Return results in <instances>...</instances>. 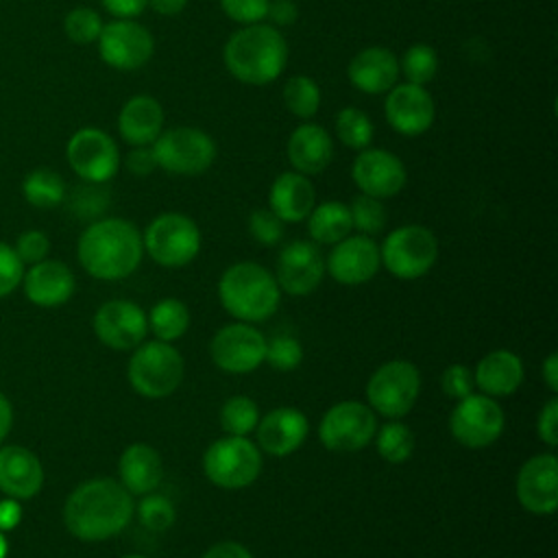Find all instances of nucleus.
I'll return each mask as SVG.
<instances>
[{"label": "nucleus", "mask_w": 558, "mask_h": 558, "mask_svg": "<svg viewBox=\"0 0 558 558\" xmlns=\"http://www.w3.org/2000/svg\"><path fill=\"white\" fill-rule=\"evenodd\" d=\"M133 495L113 477H92L78 484L63 504L65 530L83 543L118 536L133 519Z\"/></svg>", "instance_id": "1"}, {"label": "nucleus", "mask_w": 558, "mask_h": 558, "mask_svg": "<svg viewBox=\"0 0 558 558\" xmlns=\"http://www.w3.org/2000/svg\"><path fill=\"white\" fill-rule=\"evenodd\" d=\"M76 257L83 270L94 279H126L142 264V233L133 222L124 218L92 220L78 235Z\"/></svg>", "instance_id": "2"}, {"label": "nucleus", "mask_w": 558, "mask_h": 558, "mask_svg": "<svg viewBox=\"0 0 558 558\" xmlns=\"http://www.w3.org/2000/svg\"><path fill=\"white\" fill-rule=\"evenodd\" d=\"M222 61L240 83L268 85L288 63V44L272 24H248L227 39Z\"/></svg>", "instance_id": "3"}, {"label": "nucleus", "mask_w": 558, "mask_h": 558, "mask_svg": "<svg viewBox=\"0 0 558 558\" xmlns=\"http://www.w3.org/2000/svg\"><path fill=\"white\" fill-rule=\"evenodd\" d=\"M218 299L227 314L240 323L268 320L281 301L275 275L257 262H238L229 266L218 281Z\"/></svg>", "instance_id": "4"}, {"label": "nucleus", "mask_w": 558, "mask_h": 558, "mask_svg": "<svg viewBox=\"0 0 558 558\" xmlns=\"http://www.w3.org/2000/svg\"><path fill=\"white\" fill-rule=\"evenodd\" d=\"M185 362L172 342L148 340L133 349L126 375L131 388L146 399L170 397L183 381Z\"/></svg>", "instance_id": "5"}, {"label": "nucleus", "mask_w": 558, "mask_h": 558, "mask_svg": "<svg viewBox=\"0 0 558 558\" xmlns=\"http://www.w3.org/2000/svg\"><path fill=\"white\" fill-rule=\"evenodd\" d=\"M203 473L214 486L227 490L246 488L262 473V451L246 436L225 434L205 449Z\"/></svg>", "instance_id": "6"}, {"label": "nucleus", "mask_w": 558, "mask_h": 558, "mask_svg": "<svg viewBox=\"0 0 558 558\" xmlns=\"http://www.w3.org/2000/svg\"><path fill=\"white\" fill-rule=\"evenodd\" d=\"M144 253L163 266V268H181L196 259L201 251V229L198 225L179 211L159 214L148 222L142 233Z\"/></svg>", "instance_id": "7"}, {"label": "nucleus", "mask_w": 558, "mask_h": 558, "mask_svg": "<svg viewBox=\"0 0 558 558\" xmlns=\"http://www.w3.org/2000/svg\"><path fill=\"white\" fill-rule=\"evenodd\" d=\"M381 266L397 279H418L427 275L438 259V240L423 225H403L392 229L379 246Z\"/></svg>", "instance_id": "8"}, {"label": "nucleus", "mask_w": 558, "mask_h": 558, "mask_svg": "<svg viewBox=\"0 0 558 558\" xmlns=\"http://www.w3.org/2000/svg\"><path fill=\"white\" fill-rule=\"evenodd\" d=\"M157 168L179 174L198 177L216 161V144L211 135L196 126H172L161 131L150 144Z\"/></svg>", "instance_id": "9"}, {"label": "nucleus", "mask_w": 558, "mask_h": 558, "mask_svg": "<svg viewBox=\"0 0 558 558\" xmlns=\"http://www.w3.org/2000/svg\"><path fill=\"white\" fill-rule=\"evenodd\" d=\"M421 392V373L408 360H390L373 371L366 381V401L386 418L410 414Z\"/></svg>", "instance_id": "10"}, {"label": "nucleus", "mask_w": 558, "mask_h": 558, "mask_svg": "<svg viewBox=\"0 0 558 558\" xmlns=\"http://www.w3.org/2000/svg\"><path fill=\"white\" fill-rule=\"evenodd\" d=\"M377 432V416L368 403L347 399L333 403L318 423V440L325 449L353 453L364 449Z\"/></svg>", "instance_id": "11"}, {"label": "nucleus", "mask_w": 558, "mask_h": 558, "mask_svg": "<svg viewBox=\"0 0 558 558\" xmlns=\"http://www.w3.org/2000/svg\"><path fill=\"white\" fill-rule=\"evenodd\" d=\"M65 157L81 181L107 183L120 170V150L109 133L96 126H83L68 140Z\"/></svg>", "instance_id": "12"}, {"label": "nucleus", "mask_w": 558, "mask_h": 558, "mask_svg": "<svg viewBox=\"0 0 558 558\" xmlns=\"http://www.w3.org/2000/svg\"><path fill=\"white\" fill-rule=\"evenodd\" d=\"M506 427L501 405L486 395L471 392L460 399L449 416L451 436L466 449L490 447Z\"/></svg>", "instance_id": "13"}, {"label": "nucleus", "mask_w": 558, "mask_h": 558, "mask_svg": "<svg viewBox=\"0 0 558 558\" xmlns=\"http://www.w3.org/2000/svg\"><path fill=\"white\" fill-rule=\"evenodd\" d=\"M266 338L251 323H231L220 327L211 342L209 355L214 364L231 375H246L262 366L266 355Z\"/></svg>", "instance_id": "14"}, {"label": "nucleus", "mask_w": 558, "mask_h": 558, "mask_svg": "<svg viewBox=\"0 0 558 558\" xmlns=\"http://www.w3.org/2000/svg\"><path fill=\"white\" fill-rule=\"evenodd\" d=\"M100 59L113 70H137L150 61L155 39L150 31L135 20H111L102 26L98 39Z\"/></svg>", "instance_id": "15"}, {"label": "nucleus", "mask_w": 558, "mask_h": 558, "mask_svg": "<svg viewBox=\"0 0 558 558\" xmlns=\"http://www.w3.org/2000/svg\"><path fill=\"white\" fill-rule=\"evenodd\" d=\"M92 327L105 347L113 351H129L146 340L148 316L129 299H111L96 310Z\"/></svg>", "instance_id": "16"}, {"label": "nucleus", "mask_w": 558, "mask_h": 558, "mask_svg": "<svg viewBox=\"0 0 558 558\" xmlns=\"http://www.w3.org/2000/svg\"><path fill=\"white\" fill-rule=\"evenodd\" d=\"M514 493L530 514H551L558 506V458L551 451L527 458L517 473Z\"/></svg>", "instance_id": "17"}, {"label": "nucleus", "mask_w": 558, "mask_h": 558, "mask_svg": "<svg viewBox=\"0 0 558 558\" xmlns=\"http://www.w3.org/2000/svg\"><path fill=\"white\" fill-rule=\"evenodd\" d=\"M325 277V259L320 248L310 240H294L286 244L275 264V279L279 290L290 296L312 294Z\"/></svg>", "instance_id": "18"}, {"label": "nucleus", "mask_w": 558, "mask_h": 558, "mask_svg": "<svg viewBox=\"0 0 558 558\" xmlns=\"http://www.w3.org/2000/svg\"><path fill=\"white\" fill-rule=\"evenodd\" d=\"M381 268L379 244L371 235H347L331 244L325 259V272L342 286H362Z\"/></svg>", "instance_id": "19"}, {"label": "nucleus", "mask_w": 558, "mask_h": 558, "mask_svg": "<svg viewBox=\"0 0 558 558\" xmlns=\"http://www.w3.org/2000/svg\"><path fill=\"white\" fill-rule=\"evenodd\" d=\"M353 183L362 194L375 196L379 201L397 196L408 181L403 161L384 148H364L357 153L351 166Z\"/></svg>", "instance_id": "20"}, {"label": "nucleus", "mask_w": 558, "mask_h": 558, "mask_svg": "<svg viewBox=\"0 0 558 558\" xmlns=\"http://www.w3.org/2000/svg\"><path fill=\"white\" fill-rule=\"evenodd\" d=\"M384 116L388 124L401 135L425 133L436 118V102L423 85L397 83L386 92Z\"/></svg>", "instance_id": "21"}, {"label": "nucleus", "mask_w": 558, "mask_h": 558, "mask_svg": "<svg viewBox=\"0 0 558 558\" xmlns=\"http://www.w3.org/2000/svg\"><path fill=\"white\" fill-rule=\"evenodd\" d=\"M310 434V421L307 416L292 405L272 408L264 416H259V423L255 427V438L259 451L268 456H290L294 453Z\"/></svg>", "instance_id": "22"}, {"label": "nucleus", "mask_w": 558, "mask_h": 558, "mask_svg": "<svg viewBox=\"0 0 558 558\" xmlns=\"http://www.w3.org/2000/svg\"><path fill=\"white\" fill-rule=\"evenodd\" d=\"M22 290L33 305L52 310L65 305L72 299L76 290V277L68 264L46 257L24 270Z\"/></svg>", "instance_id": "23"}, {"label": "nucleus", "mask_w": 558, "mask_h": 558, "mask_svg": "<svg viewBox=\"0 0 558 558\" xmlns=\"http://www.w3.org/2000/svg\"><path fill=\"white\" fill-rule=\"evenodd\" d=\"M44 488L41 460L22 445H0V493L28 501Z\"/></svg>", "instance_id": "24"}, {"label": "nucleus", "mask_w": 558, "mask_h": 558, "mask_svg": "<svg viewBox=\"0 0 558 558\" xmlns=\"http://www.w3.org/2000/svg\"><path fill=\"white\" fill-rule=\"evenodd\" d=\"M399 59L390 48L368 46L349 61L347 76L362 94H386L399 83Z\"/></svg>", "instance_id": "25"}, {"label": "nucleus", "mask_w": 558, "mask_h": 558, "mask_svg": "<svg viewBox=\"0 0 558 558\" xmlns=\"http://www.w3.org/2000/svg\"><path fill=\"white\" fill-rule=\"evenodd\" d=\"M316 205V190L310 177L286 170L275 177L268 190V209L283 222H301Z\"/></svg>", "instance_id": "26"}, {"label": "nucleus", "mask_w": 558, "mask_h": 558, "mask_svg": "<svg viewBox=\"0 0 558 558\" xmlns=\"http://www.w3.org/2000/svg\"><path fill=\"white\" fill-rule=\"evenodd\" d=\"M333 159V142L327 129L314 122L299 124L288 137V161L292 170L312 177L320 174Z\"/></svg>", "instance_id": "27"}, {"label": "nucleus", "mask_w": 558, "mask_h": 558, "mask_svg": "<svg viewBox=\"0 0 558 558\" xmlns=\"http://www.w3.org/2000/svg\"><path fill=\"white\" fill-rule=\"evenodd\" d=\"M523 362L510 349H495L486 353L473 371L475 386L482 390V395L493 399L514 395L523 384Z\"/></svg>", "instance_id": "28"}, {"label": "nucleus", "mask_w": 558, "mask_h": 558, "mask_svg": "<svg viewBox=\"0 0 558 558\" xmlns=\"http://www.w3.org/2000/svg\"><path fill=\"white\" fill-rule=\"evenodd\" d=\"M163 477V462L155 447L148 442H131L118 460V482L131 495L153 493Z\"/></svg>", "instance_id": "29"}, {"label": "nucleus", "mask_w": 558, "mask_h": 558, "mask_svg": "<svg viewBox=\"0 0 558 558\" xmlns=\"http://www.w3.org/2000/svg\"><path fill=\"white\" fill-rule=\"evenodd\" d=\"M163 131V109L157 98L140 94L129 98L118 113V133L131 146H150Z\"/></svg>", "instance_id": "30"}, {"label": "nucleus", "mask_w": 558, "mask_h": 558, "mask_svg": "<svg viewBox=\"0 0 558 558\" xmlns=\"http://www.w3.org/2000/svg\"><path fill=\"white\" fill-rule=\"evenodd\" d=\"M307 220V233L318 244H336L351 235V211L342 201H325L314 205Z\"/></svg>", "instance_id": "31"}, {"label": "nucleus", "mask_w": 558, "mask_h": 558, "mask_svg": "<svg viewBox=\"0 0 558 558\" xmlns=\"http://www.w3.org/2000/svg\"><path fill=\"white\" fill-rule=\"evenodd\" d=\"M190 327V310L181 299L168 296L157 301L148 314V329L153 331L155 340L174 342L179 340Z\"/></svg>", "instance_id": "32"}, {"label": "nucleus", "mask_w": 558, "mask_h": 558, "mask_svg": "<svg viewBox=\"0 0 558 558\" xmlns=\"http://www.w3.org/2000/svg\"><path fill=\"white\" fill-rule=\"evenodd\" d=\"M65 181L50 168H35L22 181V196L37 209H52L65 201Z\"/></svg>", "instance_id": "33"}, {"label": "nucleus", "mask_w": 558, "mask_h": 558, "mask_svg": "<svg viewBox=\"0 0 558 558\" xmlns=\"http://www.w3.org/2000/svg\"><path fill=\"white\" fill-rule=\"evenodd\" d=\"M373 438H375V449L379 458H384L390 464L408 462L416 447L414 432L399 418H390L386 425L377 427Z\"/></svg>", "instance_id": "34"}, {"label": "nucleus", "mask_w": 558, "mask_h": 558, "mask_svg": "<svg viewBox=\"0 0 558 558\" xmlns=\"http://www.w3.org/2000/svg\"><path fill=\"white\" fill-rule=\"evenodd\" d=\"M286 109L301 120H310L320 109V87L312 76L294 74L283 85Z\"/></svg>", "instance_id": "35"}, {"label": "nucleus", "mask_w": 558, "mask_h": 558, "mask_svg": "<svg viewBox=\"0 0 558 558\" xmlns=\"http://www.w3.org/2000/svg\"><path fill=\"white\" fill-rule=\"evenodd\" d=\"M373 135H375V124L366 111L357 107H342L336 113V137L344 146L353 150H364L371 146Z\"/></svg>", "instance_id": "36"}, {"label": "nucleus", "mask_w": 558, "mask_h": 558, "mask_svg": "<svg viewBox=\"0 0 558 558\" xmlns=\"http://www.w3.org/2000/svg\"><path fill=\"white\" fill-rule=\"evenodd\" d=\"M259 408L246 395L229 397L220 408V427L229 436H248L259 423Z\"/></svg>", "instance_id": "37"}, {"label": "nucleus", "mask_w": 558, "mask_h": 558, "mask_svg": "<svg viewBox=\"0 0 558 558\" xmlns=\"http://www.w3.org/2000/svg\"><path fill=\"white\" fill-rule=\"evenodd\" d=\"M399 72L405 76V83L427 85L438 72L436 50L429 44H412L399 61Z\"/></svg>", "instance_id": "38"}, {"label": "nucleus", "mask_w": 558, "mask_h": 558, "mask_svg": "<svg viewBox=\"0 0 558 558\" xmlns=\"http://www.w3.org/2000/svg\"><path fill=\"white\" fill-rule=\"evenodd\" d=\"M102 185L105 183H87V181H83V185H76L70 192V196L65 194L68 209L81 220H98V216L109 205V190Z\"/></svg>", "instance_id": "39"}, {"label": "nucleus", "mask_w": 558, "mask_h": 558, "mask_svg": "<svg viewBox=\"0 0 558 558\" xmlns=\"http://www.w3.org/2000/svg\"><path fill=\"white\" fill-rule=\"evenodd\" d=\"M351 211V225L353 229H357L362 235H377L384 231L386 222H388V214L386 207L379 198L368 196V194H360L353 198V203L349 205Z\"/></svg>", "instance_id": "40"}, {"label": "nucleus", "mask_w": 558, "mask_h": 558, "mask_svg": "<svg viewBox=\"0 0 558 558\" xmlns=\"http://www.w3.org/2000/svg\"><path fill=\"white\" fill-rule=\"evenodd\" d=\"M133 514H137L140 523L150 532H166L168 527H172V523L177 519L174 504L168 497L155 495V493L142 495Z\"/></svg>", "instance_id": "41"}, {"label": "nucleus", "mask_w": 558, "mask_h": 558, "mask_svg": "<svg viewBox=\"0 0 558 558\" xmlns=\"http://www.w3.org/2000/svg\"><path fill=\"white\" fill-rule=\"evenodd\" d=\"M102 26H105L102 17L89 7H76L63 20V31H65L68 39L74 44H81V46L94 44L100 35Z\"/></svg>", "instance_id": "42"}, {"label": "nucleus", "mask_w": 558, "mask_h": 558, "mask_svg": "<svg viewBox=\"0 0 558 558\" xmlns=\"http://www.w3.org/2000/svg\"><path fill=\"white\" fill-rule=\"evenodd\" d=\"M264 362H268V366L279 373H290L303 362V347L292 336H277L266 342Z\"/></svg>", "instance_id": "43"}, {"label": "nucleus", "mask_w": 558, "mask_h": 558, "mask_svg": "<svg viewBox=\"0 0 558 558\" xmlns=\"http://www.w3.org/2000/svg\"><path fill=\"white\" fill-rule=\"evenodd\" d=\"M283 225L270 209H253L248 216V233L264 246H275L283 238Z\"/></svg>", "instance_id": "44"}, {"label": "nucleus", "mask_w": 558, "mask_h": 558, "mask_svg": "<svg viewBox=\"0 0 558 558\" xmlns=\"http://www.w3.org/2000/svg\"><path fill=\"white\" fill-rule=\"evenodd\" d=\"M270 0H220V9L233 22L248 26L266 20Z\"/></svg>", "instance_id": "45"}, {"label": "nucleus", "mask_w": 558, "mask_h": 558, "mask_svg": "<svg viewBox=\"0 0 558 558\" xmlns=\"http://www.w3.org/2000/svg\"><path fill=\"white\" fill-rule=\"evenodd\" d=\"M24 270V262L17 257L15 248L0 242V299L22 286Z\"/></svg>", "instance_id": "46"}, {"label": "nucleus", "mask_w": 558, "mask_h": 558, "mask_svg": "<svg viewBox=\"0 0 558 558\" xmlns=\"http://www.w3.org/2000/svg\"><path fill=\"white\" fill-rule=\"evenodd\" d=\"M17 257L24 262V266L28 264H37L41 259L48 257L50 253V240L44 231L39 229H28V231H22L13 244Z\"/></svg>", "instance_id": "47"}, {"label": "nucleus", "mask_w": 558, "mask_h": 558, "mask_svg": "<svg viewBox=\"0 0 558 558\" xmlns=\"http://www.w3.org/2000/svg\"><path fill=\"white\" fill-rule=\"evenodd\" d=\"M440 388H442L445 397L456 399V401L469 397L475 388L473 371L464 364H449L440 375Z\"/></svg>", "instance_id": "48"}, {"label": "nucleus", "mask_w": 558, "mask_h": 558, "mask_svg": "<svg viewBox=\"0 0 558 558\" xmlns=\"http://www.w3.org/2000/svg\"><path fill=\"white\" fill-rule=\"evenodd\" d=\"M536 434L538 438L549 447L554 449L558 445V399L551 397L543 410L538 412V418H536Z\"/></svg>", "instance_id": "49"}, {"label": "nucleus", "mask_w": 558, "mask_h": 558, "mask_svg": "<svg viewBox=\"0 0 558 558\" xmlns=\"http://www.w3.org/2000/svg\"><path fill=\"white\" fill-rule=\"evenodd\" d=\"M124 166L135 177H148L157 168V161L150 146H133L124 157Z\"/></svg>", "instance_id": "50"}, {"label": "nucleus", "mask_w": 558, "mask_h": 558, "mask_svg": "<svg viewBox=\"0 0 558 558\" xmlns=\"http://www.w3.org/2000/svg\"><path fill=\"white\" fill-rule=\"evenodd\" d=\"M100 4L116 20H133L148 7V0H100Z\"/></svg>", "instance_id": "51"}, {"label": "nucleus", "mask_w": 558, "mask_h": 558, "mask_svg": "<svg viewBox=\"0 0 558 558\" xmlns=\"http://www.w3.org/2000/svg\"><path fill=\"white\" fill-rule=\"evenodd\" d=\"M299 9L292 0H270L266 17L272 22V26H290L296 22Z\"/></svg>", "instance_id": "52"}, {"label": "nucleus", "mask_w": 558, "mask_h": 558, "mask_svg": "<svg viewBox=\"0 0 558 558\" xmlns=\"http://www.w3.org/2000/svg\"><path fill=\"white\" fill-rule=\"evenodd\" d=\"M201 558H253V554L248 551L246 545L238 541H220L211 545Z\"/></svg>", "instance_id": "53"}, {"label": "nucleus", "mask_w": 558, "mask_h": 558, "mask_svg": "<svg viewBox=\"0 0 558 558\" xmlns=\"http://www.w3.org/2000/svg\"><path fill=\"white\" fill-rule=\"evenodd\" d=\"M22 521V501L13 497L0 499V532H11Z\"/></svg>", "instance_id": "54"}, {"label": "nucleus", "mask_w": 558, "mask_h": 558, "mask_svg": "<svg viewBox=\"0 0 558 558\" xmlns=\"http://www.w3.org/2000/svg\"><path fill=\"white\" fill-rule=\"evenodd\" d=\"M541 373H543L545 386H547L551 392H558V353H556V351H551V353L545 357V362H543V366H541Z\"/></svg>", "instance_id": "55"}, {"label": "nucleus", "mask_w": 558, "mask_h": 558, "mask_svg": "<svg viewBox=\"0 0 558 558\" xmlns=\"http://www.w3.org/2000/svg\"><path fill=\"white\" fill-rule=\"evenodd\" d=\"M11 427H13V405L9 397L0 390V445L7 440Z\"/></svg>", "instance_id": "56"}, {"label": "nucleus", "mask_w": 558, "mask_h": 558, "mask_svg": "<svg viewBox=\"0 0 558 558\" xmlns=\"http://www.w3.org/2000/svg\"><path fill=\"white\" fill-rule=\"evenodd\" d=\"M148 7L163 17H172L187 7V0H148Z\"/></svg>", "instance_id": "57"}, {"label": "nucleus", "mask_w": 558, "mask_h": 558, "mask_svg": "<svg viewBox=\"0 0 558 558\" xmlns=\"http://www.w3.org/2000/svg\"><path fill=\"white\" fill-rule=\"evenodd\" d=\"M9 554V538L4 532H0V558H7Z\"/></svg>", "instance_id": "58"}, {"label": "nucleus", "mask_w": 558, "mask_h": 558, "mask_svg": "<svg viewBox=\"0 0 558 558\" xmlns=\"http://www.w3.org/2000/svg\"><path fill=\"white\" fill-rule=\"evenodd\" d=\"M120 558H150V556H144V554H126V556H120Z\"/></svg>", "instance_id": "59"}]
</instances>
